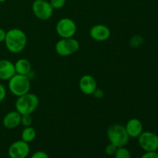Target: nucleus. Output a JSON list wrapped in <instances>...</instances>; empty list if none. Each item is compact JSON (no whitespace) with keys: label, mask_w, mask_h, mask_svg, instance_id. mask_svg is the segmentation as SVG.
Segmentation results:
<instances>
[{"label":"nucleus","mask_w":158,"mask_h":158,"mask_svg":"<svg viewBox=\"0 0 158 158\" xmlns=\"http://www.w3.org/2000/svg\"><path fill=\"white\" fill-rule=\"evenodd\" d=\"M15 74V65L9 60H0V80L9 81Z\"/></svg>","instance_id":"nucleus-12"},{"label":"nucleus","mask_w":158,"mask_h":158,"mask_svg":"<svg viewBox=\"0 0 158 158\" xmlns=\"http://www.w3.org/2000/svg\"><path fill=\"white\" fill-rule=\"evenodd\" d=\"M39 103V97L35 94L29 92L18 97L15 103V108L21 115H31L37 109Z\"/></svg>","instance_id":"nucleus-2"},{"label":"nucleus","mask_w":158,"mask_h":158,"mask_svg":"<svg viewBox=\"0 0 158 158\" xmlns=\"http://www.w3.org/2000/svg\"><path fill=\"white\" fill-rule=\"evenodd\" d=\"M32 123V119L31 115H22L21 123L20 124L23 125L24 127H30Z\"/></svg>","instance_id":"nucleus-19"},{"label":"nucleus","mask_w":158,"mask_h":158,"mask_svg":"<svg viewBox=\"0 0 158 158\" xmlns=\"http://www.w3.org/2000/svg\"><path fill=\"white\" fill-rule=\"evenodd\" d=\"M117 148L115 145L112 144L111 143H110L109 144H107L105 148V153H106V155L108 156H114L116 151H117Z\"/></svg>","instance_id":"nucleus-21"},{"label":"nucleus","mask_w":158,"mask_h":158,"mask_svg":"<svg viewBox=\"0 0 158 158\" xmlns=\"http://www.w3.org/2000/svg\"><path fill=\"white\" fill-rule=\"evenodd\" d=\"M79 88L85 95H93L97 89V83L93 76L83 75L79 80Z\"/></svg>","instance_id":"nucleus-10"},{"label":"nucleus","mask_w":158,"mask_h":158,"mask_svg":"<svg viewBox=\"0 0 158 158\" xmlns=\"http://www.w3.org/2000/svg\"><path fill=\"white\" fill-rule=\"evenodd\" d=\"M6 32L2 29V28H0V43H3L6 38Z\"/></svg>","instance_id":"nucleus-26"},{"label":"nucleus","mask_w":158,"mask_h":158,"mask_svg":"<svg viewBox=\"0 0 158 158\" xmlns=\"http://www.w3.org/2000/svg\"><path fill=\"white\" fill-rule=\"evenodd\" d=\"M8 82L9 91L17 97L27 94L30 90L31 83L28 76L15 73Z\"/></svg>","instance_id":"nucleus-4"},{"label":"nucleus","mask_w":158,"mask_h":158,"mask_svg":"<svg viewBox=\"0 0 158 158\" xmlns=\"http://www.w3.org/2000/svg\"><path fill=\"white\" fill-rule=\"evenodd\" d=\"M14 65H15V73L17 74L28 76L32 69V65L27 59H19L14 63Z\"/></svg>","instance_id":"nucleus-15"},{"label":"nucleus","mask_w":158,"mask_h":158,"mask_svg":"<svg viewBox=\"0 0 158 158\" xmlns=\"http://www.w3.org/2000/svg\"><path fill=\"white\" fill-rule=\"evenodd\" d=\"M93 95H94L96 98L101 99L102 97H103V95H104V94H103V91L102 90V89H98V88H97V89L95 90V92L94 93V94H93Z\"/></svg>","instance_id":"nucleus-25"},{"label":"nucleus","mask_w":158,"mask_h":158,"mask_svg":"<svg viewBox=\"0 0 158 158\" xmlns=\"http://www.w3.org/2000/svg\"><path fill=\"white\" fill-rule=\"evenodd\" d=\"M111 31L109 27L103 24H97L89 29V35L97 42H104L110 37Z\"/></svg>","instance_id":"nucleus-11"},{"label":"nucleus","mask_w":158,"mask_h":158,"mask_svg":"<svg viewBox=\"0 0 158 158\" xmlns=\"http://www.w3.org/2000/svg\"><path fill=\"white\" fill-rule=\"evenodd\" d=\"M36 137V131L32 127H27L23 130L21 133V140L26 143H31Z\"/></svg>","instance_id":"nucleus-16"},{"label":"nucleus","mask_w":158,"mask_h":158,"mask_svg":"<svg viewBox=\"0 0 158 158\" xmlns=\"http://www.w3.org/2000/svg\"><path fill=\"white\" fill-rule=\"evenodd\" d=\"M30 158H49V157L47 153H46L45 151H38L32 154Z\"/></svg>","instance_id":"nucleus-22"},{"label":"nucleus","mask_w":158,"mask_h":158,"mask_svg":"<svg viewBox=\"0 0 158 158\" xmlns=\"http://www.w3.org/2000/svg\"><path fill=\"white\" fill-rule=\"evenodd\" d=\"M66 0H50L49 3L51 4L53 9H60L66 5Z\"/></svg>","instance_id":"nucleus-20"},{"label":"nucleus","mask_w":158,"mask_h":158,"mask_svg":"<svg viewBox=\"0 0 158 158\" xmlns=\"http://www.w3.org/2000/svg\"><path fill=\"white\" fill-rule=\"evenodd\" d=\"M6 0H0V3H2V2H5Z\"/></svg>","instance_id":"nucleus-27"},{"label":"nucleus","mask_w":158,"mask_h":158,"mask_svg":"<svg viewBox=\"0 0 158 158\" xmlns=\"http://www.w3.org/2000/svg\"><path fill=\"white\" fill-rule=\"evenodd\" d=\"M8 50L12 53H19L23 51L27 45V36L22 29L13 28L6 32L4 40Z\"/></svg>","instance_id":"nucleus-1"},{"label":"nucleus","mask_w":158,"mask_h":158,"mask_svg":"<svg viewBox=\"0 0 158 158\" xmlns=\"http://www.w3.org/2000/svg\"><path fill=\"white\" fill-rule=\"evenodd\" d=\"M80 49V43L77 40L72 38H61L56 42L55 49L60 56H69L75 54Z\"/></svg>","instance_id":"nucleus-5"},{"label":"nucleus","mask_w":158,"mask_h":158,"mask_svg":"<svg viewBox=\"0 0 158 158\" xmlns=\"http://www.w3.org/2000/svg\"><path fill=\"white\" fill-rule=\"evenodd\" d=\"M77 24L70 18H63L56 26V31L60 38H72L77 32Z\"/></svg>","instance_id":"nucleus-8"},{"label":"nucleus","mask_w":158,"mask_h":158,"mask_svg":"<svg viewBox=\"0 0 158 158\" xmlns=\"http://www.w3.org/2000/svg\"><path fill=\"white\" fill-rule=\"evenodd\" d=\"M130 46L133 48H137L143 43V39L140 35H134L130 40Z\"/></svg>","instance_id":"nucleus-18"},{"label":"nucleus","mask_w":158,"mask_h":158,"mask_svg":"<svg viewBox=\"0 0 158 158\" xmlns=\"http://www.w3.org/2000/svg\"><path fill=\"white\" fill-rule=\"evenodd\" d=\"M106 136L110 143L115 145L117 148L125 147L130 140V137L127 134L125 126L118 123L113 124L108 127Z\"/></svg>","instance_id":"nucleus-3"},{"label":"nucleus","mask_w":158,"mask_h":158,"mask_svg":"<svg viewBox=\"0 0 158 158\" xmlns=\"http://www.w3.org/2000/svg\"><path fill=\"white\" fill-rule=\"evenodd\" d=\"M115 158H131V154L128 149L125 147L117 148V151L114 154Z\"/></svg>","instance_id":"nucleus-17"},{"label":"nucleus","mask_w":158,"mask_h":158,"mask_svg":"<svg viewBox=\"0 0 158 158\" xmlns=\"http://www.w3.org/2000/svg\"><path fill=\"white\" fill-rule=\"evenodd\" d=\"M30 152L29 143L23 140H16L9 146L8 155L9 158H26Z\"/></svg>","instance_id":"nucleus-9"},{"label":"nucleus","mask_w":158,"mask_h":158,"mask_svg":"<svg viewBox=\"0 0 158 158\" xmlns=\"http://www.w3.org/2000/svg\"><path fill=\"white\" fill-rule=\"evenodd\" d=\"M6 89L2 83H0V103L6 99Z\"/></svg>","instance_id":"nucleus-23"},{"label":"nucleus","mask_w":158,"mask_h":158,"mask_svg":"<svg viewBox=\"0 0 158 158\" xmlns=\"http://www.w3.org/2000/svg\"><path fill=\"white\" fill-rule=\"evenodd\" d=\"M125 128L130 138H137L143 131V127L141 121L137 118L129 120L125 125Z\"/></svg>","instance_id":"nucleus-14"},{"label":"nucleus","mask_w":158,"mask_h":158,"mask_svg":"<svg viewBox=\"0 0 158 158\" xmlns=\"http://www.w3.org/2000/svg\"><path fill=\"white\" fill-rule=\"evenodd\" d=\"M32 12L40 20L49 19L53 14V8L46 0H35L32 5Z\"/></svg>","instance_id":"nucleus-7"},{"label":"nucleus","mask_w":158,"mask_h":158,"mask_svg":"<svg viewBox=\"0 0 158 158\" xmlns=\"http://www.w3.org/2000/svg\"><path fill=\"white\" fill-rule=\"evenodd\" d=\"M22 115L16 110L10 111L5 115L2 119V124L8 130H13L19 127L21 123Z\"/></svg>","instance_id":"nucleus-13"},{"label":"nucleus","mask_w":158,"mask_h":158,"mask_svg":"<svg viewBox=\"0 0 158 158\" xmlns=\"http://www.w3.org/2000/svg\"><path fill=\"white\" fill-rule=\"evenodd\" d=\"M138 144L145 152L158 151V136L151 131H143L138 137Z\"/></svg>","instance_id":"nucleus-6"},{"label":"nucleus","mask_w":158,"mask_h":158,"mask_svg":"<svg viewBox=\"0 0 158 158\" xmlns=\"http://www.w3.org/2000/svg\"><path fill=\"white\" fill-rule=\"evenodd\" d=\"M140 158H158V153L157 151L152 152H145Z\"/></svg>","instance_id":"nucleus-24"}]
</instances>
